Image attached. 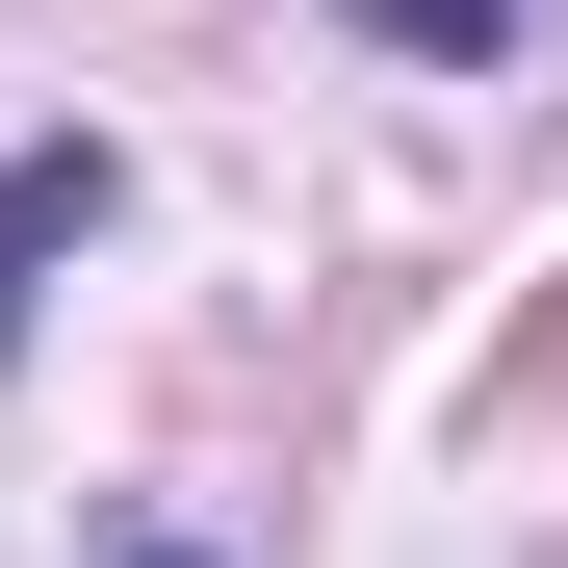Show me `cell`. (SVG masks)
I'll return each mask as SVG.
<instances>
[{"label":"cell","instance_id":"cell-1","mask_svg":"<svg viewBox=\"0 0 568 568\" xmlns=\"http://www.w3.org/2000/svg\"><path fill=\"white\" fill-rule=\"evenodd\" d=\"M52 233H104V130H52V155H0V336H27V258Z\"/></svg>","mask_w":568,"mask_h":568},{"label":"cell","instance_id":"cell-2","mask_svg":"<svg viewBox=\"0 0 568 568\" xmlns=\"http://www.w3.org/2000/svg\"><path fill=\"white\" fill-rule=\"evenodd\" d=\"M336 27H388V52H465V78H491V52L542 27V0H336Z\"/></svg>","mask_w":568,"mask_h":568}]
</instances>
